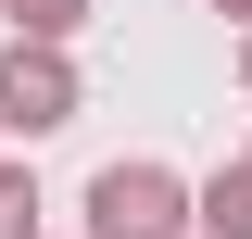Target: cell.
Masks as SVG:
<instances>
[{
    "label": "cell",
    "mask_w": 252,
    "mask_h": 239,
    "mask_svg": "<svg viewBox=\"0 0 252 239\" xmlns=\"http://www.w3.org/2000/svg\"><path fill=\"white\" fill-rule=\"evenodd\" d=\"M0 239H38V177L26 164H0Z\"/></svg>",
    "instance_id": "obj_5"
},
{
    "label": "cell",
    "mask_w": 252,
    "mask_h": 239,
    "mask_svg": "<svg viewBox=\"0 0 252 239\" xmlns=\"http://www.w3.org/2000/svg\"><path fill=\"white\" fill-rule=\"evenodd\" d=\"M240 89H252V26H240Z\"/></svg>",
    "instance_id": "obj_6"
},
{
    "label": "cell",
    "mask_w": 252,
    "mask_h": 239,
    "mask_svg": "<svg viewBox=\"0 0 252 239\" xmlns=\"http://www.w3.org/2000/svg\"><path fill=\"white\" fill-rule=\"evenodd\" d=\"M189 239H252V151L189 189Z\"/></svg>",
    "instance_id": "obj_3"
},
{
    "label": "cell",
    "mask_w": 252,
    "mask_h": 239,
    "mask_svg": "<svg viewBox=\"0 0 252 239\" xmlns=\"http://www.w3.org/2000/svg\"><path fill=\"white\" fill-rule=\"evenodd\" d=\"M215 13H240V26H252V0H215Z\"/></svg>",
    "instance_id": "obj_7"
},
{
    "label": "cell",
    "mask_w": 252,
    "mask_h": 239,
    "mask_svg": "<svg viewBox=\"0 0 252 239\" xmlns=\"http://www.w3.org/2000/svg\"><path fill=\"white\" fill-rule=\"evenodd\" d=\"M0 26H13V38H38V51H63V38L89 26V0H0Z\"/></svg>",
    "instance_id": "obj_4"
},
{
    "label": "cell",
    "mask_w": 252,
    "mask_h": 239,
    "mask_svg": "<svg viewBox=\"0 0 252 239\" xmlns=\"http://www.w3.org/2000/svg\"><path fill=\"white\" fill-rule=\"evenodd\" d=\"M89 239H189V177L177 164H101L89 177Z\"/></svg>",
    "instance_id": "obj_1"
},
{
    "label": "cell",
    "mask_w": 252,
    "mask_h": 239,
    "mask_svg": "<svg viewBox=\"0 0 252 239\" xmlns=\"http://www.w3.org/2000/svg\"><path fill=\"white\" fill-rule=\"evenodd\" d=\"M0 126H13V139L76 126V63H63V51H38V38H13V51H0Z\"/></svg>",
    "instance_id": "obj_2"
}]
</instances>
